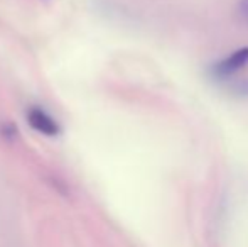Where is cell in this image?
<instances>
[{"label": "cell", "mask_w": 248, "mask_h": 247, "mask_svg": "<svg viewBox=\"0 0 248 247\" xmlns=\"http://www.w3.org/2000/svg\"><path fill=\"white\" fill-rule=\"evenodd\" d=\"M238 9H240V14H242V16L248 20V0H242L240 5H238Z\"/></svg>", "instance_id": "3"}, {"label": "cell", "mask_w": 248, "mask_h": 247, "mask_svg": "<svg viewBox=\"0 0 248 247\" xmlns=\"http://www.w3.org/2000/svg\"><path fill=\"white\" fill-rule=\"evenodd\" d=\"M247 63H248V46L233 51L228 58H225V60L218 61L216 65H213L211 75L218 80L230 78V76L235 75L236 71H240Z\"/></svg>", "instance_id": "1"}, {"label": "cell", "mask_w": 248, "mask_h": 247, "mask_svg": "<svg viewBox=\"0 0 248 247\" xmlns=\"http://www.w3.org/2000/svg\"><path fill=\"white\" fill-rule=\"evenodd\" d=\"M26 117H27V124L36 132H39V134L47 135V137H54V135L61 134V125L56 122L46 110L32 107V109L27 110Z\"/></svg>", "instance_id": "2"}]
</instances>
